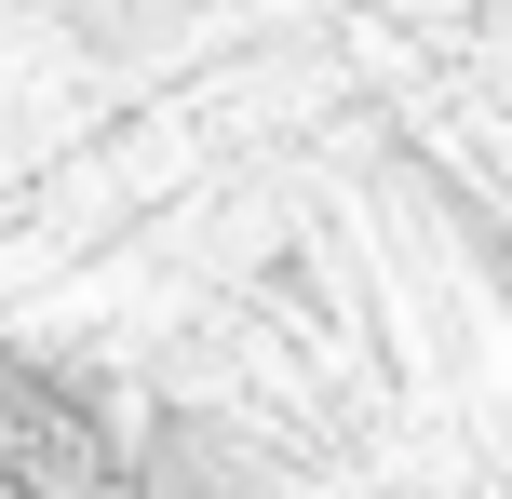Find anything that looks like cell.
<instances>
[{"mask_svg": "<svg viewBox=\"0 0 512 499\" xmlns=\"http://www.w3.org/2000/svg\"><path fill=\"white\" fill-rule=\"evenodd\" d=\"M0 486L14 499H135V446L81 378L0 351Z\"/></svg>", "mask_w": 512, "mask_h": 499, "instance_id": "cell-1", "label": "cell"}]
</instances>
